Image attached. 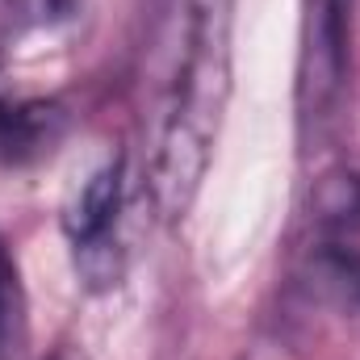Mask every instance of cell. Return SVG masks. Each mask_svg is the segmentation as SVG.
<instances>
[{
    "label": "cell",
    "mask_w": 360,
    "mask_h": 360,
    "mask_svg": "<svg viewBox=\"0 0 360 360\" xmlns=\"http://www.w3.org/2000/svg\"><path fill=\"white\" fill-rule=\"evenodd\" d=\"M231 25L235 0H188V38L176 76V101L155 155V201L168 218H180L197 193L231 92Z\"/></svg>",
    "instance_id": "cell-1"
},
{
    "label": "cell",
    "mask_w": 360,
    "mask_h": 360,
    "mask_svg": "<svg viewBox=\"0 0 360 360\" xmlns=\"http://www.w3.org/2000/svg\"><path fill=\"white\" fill-rule=\"evenodd\" d=\"M117 210H122V164L109 160L96 168L68 201L63 231L76 248V269L89 289H109L122 281V252H117Z\"/></svg>",
    "instance_id": "cell-2"
},
{
    "label": "cell",
    "mask_w": 360,
    "mask_h": 360,
    "mask_svg": "<svg viewBox=\"0 0 360 360\" xmlns=\"http://www.w3.org/2000/svg\"><path fill=\"white\" fill-rule=\"evenodd\" d=\"M344 84V0H310L302 46V113L327 117Z\"/></svg>",
    "instance_id": "cell-3"
},
{
    "label": "cell",
    "mask_w": 360,
    "mask_h": 360,
    "mask_svg": "<svg viewBox=\"0 0 360 360\" xmlns=\"http://www.w3.org/2000/svg\"><path fill=\"white\" fill-rule=\"evenodd\" d=\"M63 134V113L51 101H13L0 105V160L30 164L46 155Z\"/></svg>",
    "instance_id": "cell-4"
},
{
    "label": "cell",
    "mask_w": 360,
    "mask_h": 360,
    "mask_svg": "<svg viewBox=\"0 0 360 360\" xmlns=\"http://www.w3.org/2000/svg\"><path fill=\"white\" fill-rule=\"evenodd\" d=\"M25 331H30V319H25V285H21V272L17 260L0 235V360H17L25 348Z\"/></svg>",
    "instance_id": "cell-5"
},
{
    "label": "cell",
    "mask_w": 360,
    "mask_h": 360,
    "mask_svg": "<svg viewBox=\"0 0 360 360\" xmlns=\"http://www.w3.org/2000/svg\"><path fill=\"white\" fill-rule=\"evenodd\" d=\"M323 272H327V281H335L344 293L360 297V256H352V252H331V256L323 260Z\"/></svg>",
    "instance_id": "cell-6"
},
{
    "label": "cell",
    "mask_w": 360,
    "mask_h": 360,
    "mask_svg": "<svg viewBox=\"0 0 360 360\" xmlns=\"http://www.w3.org/2000/svg\"><path fill=\"white\" fill-rule=\"evenodd\" d=\"M51 360H72V356H51Z\"/></svg>",
    "instance_id": "cell-7"
},
{
    "label": "cell",
    "mask_w": 360,
    "mask_h": 360,
    "mask_svg": "<svg viewBox=\"0 0 360 360\" xmlns=\"http://www.w3.org/2000/svg\"><path fill=\"white\" fill-rule=\"evenodd\" d=\"M0 8H4V0H0Z\"/></svg>",
    "instance_id": "cell-8"
}]
</instances>
